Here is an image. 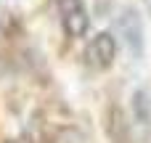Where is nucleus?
<instances>
[{
	"mask_svg": "<svg viewBox=\"0 0 151 143\" xmlns=\"http://www.w3.org/2000/svg\"><path fill=\"white\" fill-rule=\"evenodd\" d=\"M114 29H117L119 40L125 42V48L130 50V56L141 58L143 56V21H141V13L135 8H122L117 21H114Z\"/></svg>",
	"mask_w": 151,
	"mask_h": 143,
	"instance_id": "obj_1",
	"label": "nucleus"
},
{
	"mask_svg": "<svg viewBox=\"0 0 151 143\" xmlns=\"http://www.w3.org/2000/svg\"><path fill=\"white\" fill-rule=\"evenodd\" d=\"M114 58H117V42H114V37H111L109 32H98V34L85 45V61H88V66L96 69V72L109 69V66L114 64Z\"/></svg>",
	"mask_w": 151,
	"mask_h": 143,
	"instance_id": "obj_2",
	"label": "nucleus"
},
{
	"mask_svg": "<svg viewBox=\"0 0 151 143\" xmlns=\"http://www.w3.org/2000/svg\"><path fill=\"white\" fill-rule=\"evenodd\" d=\"M61 13V27L69 37H82L90 27V16L82 5V0H56Z\"/></svg>",
	"mask_w": 151,
	"mask_h": 143,
	"instance_id": "obj_3",
	"label": "nucleus"
},
{
	"mask_svg": "<svg viewBox=\"0 0 151 143\" xmlns=\"http://www.w3.org/2000/svg\"><path fill=\"white\" fill-rule=\"evenodd\" d=\"M106 133L114 143H130V125L125 122V114L119 106H109L106 114Z\"/></svg>",
	"mask_w": 151,
	"mask_h": 143,
	"instance_id": "obj_4",
	"label": "nucleus"
},
{
	"mask_svg": "<svg viewBox=\"0 0 151 143\" xmlns=\"http://www.w3.org/2000/svg\"><path fill=\"white\" fill-rule=\"evenodd\" d=\"M133 119H135L138 127L151 130V96L143 88H138L133 93Z\"/></svg>",
	"mask_w": 151,
	"mask_h": 143,
	"instance_id": "obj_5",
	"label": "nucleus"
},
{
	"mask_svg": "<svg viewBox=\"0 0 151 143\" xmlns=\"http://www.w3.org/2000/svg\"><path fill=\"white\" fill-rule=\"evenodd\" d=\"M50 143H90V141H88V135H85L80 127L66 125V127H58V130L53 133V141Z\"/></svg>",
	"mask_w": 151,
	"mask_h": 143,
	"instance_id": "obj_6",
	"label": "nucleus"
},
{
	"mask_svg": "<svg viewBox=\"0 0 151 143\" xmlns=\"http://www.w3.org/2000/svg\"><path fill=\"white\" fill-rule=\"evenodd\" d=\"M5 143H19V141H5Z\"/></svg>",
	"mask_w": 151,
	"mask_h": 143,
	"instance_id": "obj_7",
	"label": "nucleus"
}]
</instances>
